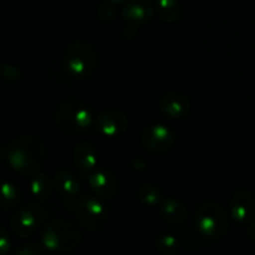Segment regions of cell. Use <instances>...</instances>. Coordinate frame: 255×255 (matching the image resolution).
<instances>
[{"label": "cell", "instance_id": "obj_1", "mask_svg": "<svg viewBox=\"0 0 255 255\" xmlns=\"http://www.w3.org/2000/svg\"><path fill=\"white\" fill-rule=\"evenodd\" d=\"M46 157V149L35 137H20L10 142L6 159L14 171L24 176L39 173Z\"/></svg>", "mask_w": 255, "mask_h": 255}, {"label": "cell", "instance_id": "obj_2", "mask_svg": "<svg viewBox=\"0 0 255 255\" xmlns=\"http://www.w3.org/2000/svg\"><path fill=\"white\" fill-rule=\"evenodd\" d=\"M82 234L76 224L69 221H54L44 229L42 246L56 253H69L81 244Z\"/></svg>", "mask_w": 255, "mask_h": 255}, {"label": "cell", "instance_id": "obj_3", "mask_svg": "<svg viewBox=\"0 0 255 255\" xmlns=\"http://www.w3.org/2000/svg\"><path fill=\"white\" fill-rule=\"evenodd\" d=\"M56 125L62 132L80 134L91 126L92 116L87 105L80 100H67L56 110Z\"/></svg>", "mask_w": 255, "mask_h": 255}, {"label": "cell", "instance_id": "obj_4", "mask_svg": "<svg viewBox=\"0 0 255 255\" xmlns=\"http://www.w3.org/2000/svg\"><path fill=\"white\" fill-rule=\"evenodd\" d=\"M197 229L208 239H219L227 234L229 229V218L226 209L218 203H203L197 211Z\"/></svg>", "mask_w": 255, "mask_h": 255}, {"label": "cell", "instance_id": "obj_5", "mask_svg": "<svg viewBox=\"0 0 255 255\" xmlns=\"http://www.w3.org/2000/svg\"><path fill=\"white\" fill-rule=\"evenodd\" d=\"M97 64V54L87 42H74L65 52V67L72 77L84 79L94 72Z\"/></svg>", "mask_w": 255, "mask_h": 255}, {"label": "cell", "instance_id": "obj_6", "mask_svg": "<svg viewBox=\"0 0 255 255\" xmlns=\"http://www.w3.org/2000/svg\"><path fill=\"white\" fill-rule=\"evenodd\" d=\"M74 211L79 223L89 231H99L106 223V208L95 197L80 198L75 204Z\"/></svg>", "mask_w": 255, "mask_h": 255}, {"label": "cell", "instance_id": "obj_7", "mask_svg": "<svg viewBox=\"0 0 255 255\" xmlns=\"http://www.w3.org/2000/svg\"><path fill=\"white\" fill-rule=\"evenodd\" d=\"M174 142V134L164 125H151L141 134V143L144 149L152 153L161 154L171 149Z\"/></svg>", "mask_w": 255, "mask_h": 255}, {"label": "cell", "instance_id": "obj_8", "mask_svg": "<svg viewBox=\"0 0 255 255\" xmlns=\"http://www.w3.org/2000/svg\"><path fill=\"white\" fill-rule=\"evenodd\" d=\"M45 218V212L37 206H26L16 209L11 217V228L21 238L31 236L42 219Z\"/></svg>", "mask_w": 255, "mask_h": 255}, {"label": "cell", "instance_id": "obj_9", "mask_svg": "<svg viewBox=\"0 0 255 255\" xmlns=\"http://www.w3.org/2000/svg\"><path fill=\"white\" fill-rule=\"evenodd\" d=\"M54 186L64 203L69 208L74 209L80 192V182L77 177L69 169H60L55 176Z\"/></svg>", "mask_w": 255, "mask_h": 255}, {"label": "cell", "instance_id": "obj_10", "mask_svg": "<svg viewBox=\"0 0 255 255\" xmlns=\"http://www.w3.org/2000/svg\"><path fill=\"white\" fill-rule=\"evenodd\" d=\"M231 213L236 222L249 224L255 216V199L248 191H238L231 202Z\"/></svg>", "mask_w": 255, "mask_h": 255}, {"label": "cell", "instance_id": "obj_11", "mask_svg": "<svg viewBox=\"0 0 255 255\" xmlns=\"http://www.w3.org/2000/svg\"><path fill=\"white\" fill-rule=\"evenodd\" d=\"M97 129L107 137H117L128 126L127 117L119 111H104L96 117Z\"/></svg>", "mask_w": 255, "mask_h": 255}, {"label": "cell", "instance_id": "obj_12", "mask_svg": "<svg viewBox=\"0 0 255 255\" xmlns=\"http://www.w3.org/2000/svg\"><path fill=\"white\" fill-rule=\"evenodd\" d=\"M89 184L94 193L101 198H112L119 189L117 179L106 169H95L89 176Z\"/></svg>", "mask_w": 255, "mask_h": 255}, {"label": "cell", "instance_id": "obj_13", "mask_svg": "<svg viewBox=\"0 0 255 255\" xmlns=\"http://www.w3.org/2000/svg\"><path fill=\"white\" fill-rule=\"evenodd\" d=\"M121 14L129 24L141 25L153 16V6L147 0H129L122 7Z\"/></svg>", "mask_w": 255, "mask_h": 255}, {"label": "cell", "instance_id": "obj_14", "mask_svg": "<svg viewBox=\"0 0 255 255\" xmlns=\"http://www.w3.org/2000/svg\"><path fill=\"white\" fill-rule=\"evenodd\" d=\"M74 163L81 176H90L97 166V154L95 147L89 142H80L74 152Z\"/></svg>", "mask_w": 255, "mask_h": 255}, {"label": "cell", "instance_id": "obj_15", "mask_svg": "<svg viewBox=\"0 0 255 255\" xmlns=\"http://www.w3.org/2000/svg\"><path fill=\"white\" fill-rule=\"evenodd\" d=\"M159 109L171 119H183L191 109L189 100L179 94H168L159 102Z\"/></svg>", "mask_w": 255, "mask_h": 255}, {"label": "cell", "instance_id": "obj_16", "mask_svg": "<svg viewBox=\"0 0 255 255\" xmlns=\"http://www.w3.org/2000/svg\"><path fill=\"white\" fill-rule=\"evenodd\" d=\"M161 217L169 226H181L187 217V208L176 198H167L159 206Z\"/></svg>", "mask_w": 255, "mask_h": 255}, {"label": "cell", "instance_id": "obj_17", "mask_svg": "<svg viewBox=\"0 0 255 255\" xmlns=\"http://www.w3.org/2000/svg\"><path fill=\"white\" fill-rule=\"evenodd\" d=\"M30 192L39 201H47L52 193V183L46 174L36 173L30 179Z\"/></svg>", "mask_w": 255, "mask_h": 255}, {"label": "cell", "instance_id": "obj_18", "mask_svg": "<svg viewBox=\"0 0 255 255\" xmlns=\"http://www.w3.org/2000/svg\"><path fill=\"white\" fill-rule=\"evenodd\" d=\"M20 192L12 183L0 181V209H14L20 203Z\"/></svg>", "mask_w": 255, "mask_h": 255}, {"label": "cell", "instance_id": "obj_19", "mask_svg": "<svg viewBox=\"0 0 255 255\" xmlns=\"http://www.w3.org/2000/svg\"><path fill=\"white\" fill-rule=\"evenodd\" d=\"M156 9L161 20L173 22L179 17L178 0H156Z\"/></svg>", "mask_w": 255, "mask_h": 255}, {"label": "cell", "instance_id": "obj_20", "mask_svg": "<svg viewBox=\"0 0 255 255\" xmlns=\"http://www.w3.org/2000/svg\"><path fill=\"white\" fill-rule=\"evenodd\" d=\"M138 198L144 206L156 207L161 202V191L153 184H143L138 191Z\"/></svg>", "mask_w": 255, "mask_h": 255}, {"label": "cell", "instance_id": "obj_21", "mask_svg": "<svg viewBox=\"0 0 255 255\" xmlns=\"http://www.w3.org/2000/svg\"><path fill=\"white\" fill-rule=\"evenodd\" d=\"M157 249L163 255H176L178 252V241L172 234H162L157 239Z\"/></svg>", "mask_w": 255, "mask_h": 255}, {"label": "cell", "instance_id": "obj_22", "mask_svg": "<svg viewBox=\"0 0 255 255\" xmlns=\"http://www.w3.org/2000/svg\"><path fill=\"white\" fill-rule=\"evenodd\" d=\"M115 14H116V9H115L114 2L105 1L100 5L99 7V15L101 19L104 20H111L114 19Z\"/></svg>", "mask_w": 255, "mask_h": 255}, {"label": "cell", "instance_id": "obj_23", "mask_svg": "<svg viewBox=\"0 0 255 255\" xmlns=\"http://www.w3.org/2000/svg\"><path fill=\"white\" fill-rule=\"evenodd\" d=\"M0 75L4 77L5 80H10V81H14V80L20 79V71L15 66L9 64H5L0 67Z\"/></svg>", "mask_w": 255, "mask_h": 255}, {"label": "cell", "instance_id": "obj_24", "mask_svg": "<svg viewBox=\"0 0 255 255\" xmlns=\"http://www.w3.org/2000/svg\"><path fill=\"white\" fill-rule=\"evenodd\" d=\"M14 255H42V248L39 244H26L17 249Z\"/></svg>", "mask_w": 255, "mask_h": 255}, {"label": "cell", "instance_id": "obj_25", "mask_svg": "<svg viewBox=\"0 0 255 255\" xmlns=\"http://www.w3.org/2000/svg\"><path fill=\"white\" fill-rule=\"evenodd\" d=\"M11 242L7 232L2 227H0V255H5L10 251Z\"/></svg>", "mask_w": 255, "mask_h": 255}, {"label": "cell", "instance_id": "obj_26", "mask_svg": "<svg viewBox=\"0 0 255 255\" xmlns=\"http://www.w3.org/2000/svg\"><path fill=\"white\" fill-rule=\"evenodd\" d=\"M248 234H249V238H251L253 242H255V221L249 223Z\"/></svg>", "mask_w": 255, "mask_h": 255}, {"label": "cell", "instance_id": "obj_27", "mask_svg": "<svg viewBox=\"0 0 255 255\" xmlns=\"http://www.w3.org/2000/svg\"><path fill=\"white\" fill-rule=\"evenodd\" d=\"M109 1L114 2V4H116V2H122V1H126V0H109Z\"/></svg>", "mask_w": 255, "mask_h": 255}]
</instances>
